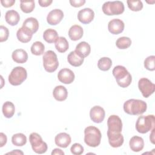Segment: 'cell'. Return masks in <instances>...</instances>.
<instances>
[{
    "instance_id": "1",
    "label": "cell",
    "mask_w": 155,
    "mask_h": 155,
    "mask_svg": "<svg viewBox=\"0 0 155 155\" xmlns=\"http://www.w3.org/2000/svg\"><path fill=\"white\" fill-rule=\"evenodd\" d=\"M107 136L110 145L113 148L120 147L122 145L124 139L121 131L122 122L117 115L110 116L107 120Z\"/></svg>"
},
{
    "instance_id": "2",
    "label": "cell",
    "mask_w": 155,
    "mask_h": 155,
    "mask_svg": "<svg viewBox=\"0 0 155 155\" xmlns=\"http://www.w3.org/2000/svg\"><path fill=\"white\" fill-rule=\"evenodd\" d=\"M147 108V105L142 100L131 99L124 104V111L131 115H139L144 113Z\"/></svg>"
},
{
    "instance_id": "3",
    "label": "cell",
    "mask_w": 155,
    "mask_h": 155,
    "mask_svg": "<svg viewBox=\"0 0 155 155\" xmlns=\"http://www.w3.org/2000/svg\"><path fill=\"white\" fill-rule=\"evenodd\" d=\"M112 73L120 87L126 88L131 84L132 81L131 75L125 67L117 65L114 67Z\"/></svg>"
},
{
    "instance_id": "4",
    "label": "cell",
    "mask_w": 155,
    "mask_h": 155,
    "mask_svg": "<svg viewBox=\"0 0 155 155\" xmlns=\"http://www.w3.org/2000/svg\"><path fill=\"white\" fill-rule=\"evenodd\" d=\"M101 133L99 128L94 126H89L84 130V142L89 147H96L101 140Z\"/></svg>"
},
{
    "instance_id": "5",
    "label": "cell",
    "mask_w": 155,
    "mask_h": 155,
    "mask_svg": "<svg viewBox=\"0 0 155 155\" xmlns=\"http://www.w3.org/2000/svg\"><path fill=\"white\" fill-rule=\"evenodd\" d=\"M155 119L153 114L141 116L138 117L136 123V129L137 132L145 134L154 128Z\"/></svg>"
},
{
    "instance_id": "6",
    "label": "cell",
    "mask_w": 155,
    "mask_h": 155,
    "mask_svg": "<svg viewBox=\"0 0 155 155\" xmlns=\"http://www.w3.org/2000/svg\"><path fill=\"white\" fill-rule=\"evenodd\" d=\"M43 65L46 71L52 73L56 71L59 66L56 54L52 50H48L43 55Z\"/></svg>"
},
{
    "instance_id": "7",
    "label": "cell",
    "mask_w": 155,
    "mask_h": 155,
    "mask_svg": "<svg viewBox=\"0 0 155 155\" xmlns=\"http://www.w3.org/2000/svg\"><path fill=\"white\" fill-rule=\"evenodd\" d=\"M102 9L107 15H119L124 12V5L120 1H107L102 5Z\"/></svg>"
},
{
    "instance_id": "8",
    "label": "cell",
    "mask_w": 155,
    "mask_h": 155,
    "mask_svg": "<svg viewBox=\"0 0 155 155\" xmlns=\"http://www.w3.org/2000/svg\"><path fill=\"white\" fill-rule=\"evenodd\" d=\"M27 77L26 70L22 67H15L8 76V81L12 85H21Z\"/></svg>"
},
{
    "instance_id": "9",
    "label": "cell",
    "mask_w": 155,
    "mask_h": 155,
    "mask_svg": "<svg viewBox=\"0 0 155 155\" xmlns=\"http://www.w3.org/2000/svg\"><path fill=\"white\" fill-rule=\"evenodd\" d=\"M31 148L36 153L43 154L47 150V143L42 140L41 136L37 133H32L29 136Z\"/></svg>"
},
{
    "instance_id": "10",
    "label": "cell",
    "mask_w": 155,
    "mask_h": 155,
    "mask_svg": "<svg viewBox=\"0 0 155 155\" xmlns=\"http://www.w3.org/2000/svg\"><path fill=\"white\" fill-rule=\"evenodd\" d=\"M138 87L142 96L144 97H148L151 95L155 90V85L147 78H143L138 82Z\"/></svg>"
},
{
    "instance_id": "11",
    "label": "cell",
    "mask_w": 155,
    "mask_h": 155,
    "mask_svg": "<svg viewBox=\"0 0 155 155\" xmlns=\"http://www.w3.org/2000/svg\"><path fill=\"white\" fill-rule=\"evenodd\" d=\"M105 110L100 106L96 105L92 107L90 111V116L92 121L95 123H101L105 118Z\"/></svg>"
},
{
    "instance_id": "12",
    "label": "cell",
    "mask_w": 155,
    "mask_h": 155,
    "mask_svg": "<svg viewBox=\"0 0 155 155\" xmlns=\"http://www.w3.org/2000/svg\"><path fill=\"white\" fill-rule=\"evenodd\" d=\"M94 11L90 8H85L79 11L78 13V18L79 21L84 24L90 23L94 19Z\"/></svg>"
},
{
    "instance_id": "13",
    "label": "cell",
    "mask_w": 155,
    "mask_h": 155,
    "mask_svg": "<svg viewBox=\"0 0 155 155\" xmlns=\"http://www.w3.org/2000/svg\"><path fill=\"white\" fill-rule=\"evenodd\" d=\"M58 78L60 82L65 84H70L74 80V74L72 70L69 68L61 69L58 74Z\"/></svg>"
},
{
    "instance_id": "14",
    "label": "cell",
    "mask_w": 155,
    "mask_h": 155,
    "mask_svg": "<svg viewBox=\"0 0 155 155\" xmlns=\"http://www.w3.org/2000/svg\"><path fill=\"white\" fill-rule=\"evenodd\" d=\"M64 17V13L60 9H54L50 11L47 16V21L48 24L51 25H55L58 24Z\"/></svg>"
},
{
    "instance_id": "15",
    "label": "cell",
    "mask_w": 155,
    "mask_h": 155,
    "mask_svg": "<svg viewBox=\"0 0 155 155\" xmlns=\"http://www.w3.org/2000/svg\"><path fill=\"white\" fill-rule=\"evenodd\" d=\"M124 23L119 19H111L108 24V31L113 35H118L122 33L124 29Z\"/></svg>"
},
{
    "instance_id": "16",
    "label": "cell",
    "mask_w": 155,
    "mask_h": 155,
    "mask_svg": "<svg viewBox=\"0 0 155 155\" xmlns=\"http://www.w3.org/2000/svg\"><path fill=\"white\" fill-rule=\"evenodd\" d=\"M71 141L70 136L66 133H60L54 138L56 145L61 148H67L70 144Z\"/></svg>"
},
{
    "instance_id": "17",
    "label": "cell",
    "mask_w": 155,
    "mask_h": 155,
    "mask_svg": "<svg viewBox=\"0 0 155 155\" xmlns=\"http://www.w3.org/2000/svg\"><path fill=\"white\" fill-rule=\"evenodd\" d=\"M129 145L133 151L139 152L142 150L144 147L143 139L137 136H133L130 140Z\"/></svg>"
},
{
    "instance_id": "18",
    "label": "cell",
    "mask_w": 155,
    "mask_h": 155,
    "mask_svg": "<svg viewBox=\"0 0 155 155\" xmlns=\"http://www.w3.org/2000/svg\"><path fill=\"white\" fill-rule=\"evenodd\" d=\"M33 35V34L31 31L24 27L19 28L16 33L18 39L23 43L28 42L31 39Z\"/></svg>"
},
{
    "instance_id": "19",
    "label": "cell",
    "mask_w": 155,
    "mask_h": 155,
    "mask_svg": "<svg viewBox=\"0 0 155 155\" xmlns=\"http://www.w3.org/2000/svg\"><path fill=\"white\" fill-rule=\"evenodd\" d=\"M13 60L18 64L25 63L28 59V54L23 49H16L13 51L12 54Z\"/></svg>"
},
{
    "instance_id": "20",
    "label": "cell",
    "mask_w": 155,
    "mask_h": 155,
    "mask_svg": "<svg viewBox=\"0 0 155 155\" xmlns=\"http://www.w3.org/2000/svg\"><path fill=\"white\" fill-rule=\"evenodd\" d=\"M84 33L83 28L79 25H74L70 27L68 31V36L71 40L76 41L80 39Z\"/></svg>"
},
{
    "instance_id": "21",
    "label": "cell",
    "mask_w": 155,
    "mask_h": 155,
    "mask_svg": "<svg viewBox=\"0 0 155 155\" xmlns=\"http://www.w3.org/2000/svg\"><path fill=\"white\" fill-rule=\"evenodd\" d=\"M53 95L54 98L58 101H65L68 96V92L66 88L62 85L56 86L53 91Z\"/></svg>"
},
{
    "instance_id": "22",
    "label": "cell",
    "mask_w": 155,
    "mask_h": 155,
    "mask_svg": "<svg viewBox=\"0 0 155 155\" xmlns=\"http://www.w3.org/2000/svg\"><path fill=\"white\" fill-rule=\"evenodd\" d=\"M68 63L74 67H79L82 64L84 58L77 53L75 50L71 51L67 57Z\"/></svg>"
},
{
    "instance_id": "23",
    "label": "cell",
    "mask_w": 155,
    "mask_h": 155,
    "mask_svg": "<svg viewBox=\"0 0 155 155\" xmlns=\"http://www.w3.org/2000/svg\"><path fill=\"white\" fill-rule=\"evenodd\" d=\"M5 19L8 24L14 26L19 22L20 16L18 12L14 10H10L5 13Z\"/></svg>"
},
{
    "instance_id": "24",
    "label": "cell",
    "mask_w": 155,
    "mask_h": 155,
    "mask_svg": "<svg viewBox=\"0 0 155 155\" xmlns=\"http://www.w3.org/2000/svg\"><path fill=\"white\" fill-rule=\"evenodd\" d=\"M31 31L33 34L36 33L39 28V22L38 20L33 17L27 18L23 22L22 26Z\"/></svg>"
},
{
    "instance_id": "25",
    "label": "cell",
    "mask_w": 155,
    "mask_h": 155,
    "mask_svg": "<svg viewBox=\"0 0 155 155\" xmlns=\"http://www.w3.org/2000/svg\"><path fill=\"white\" fill-rule=\"evenodd\" d=\"M75 51L84 58L88 56L91 51V47L87 42L82 41L79 42L76 47Z\"/></svg>"
},
{
    "instance_id": "26",
    "label": "cell",
    "mask_w": 155,
    "mask_h": 155,
    "mask_svg": "<svg viewBox=\"0 0 155 155\" xmlns=\"http://www.w3.org/2000/svg\"><path fill=\"white\" fill-rule=\"evenodd\" d=\"M2 111L4 116L5 117L11 118L14 115L15 112V105L12 102H5L2 105Z\"/></svg>"
},
{
    "instance_id": "27",
    "label": "cell",
    "mask_w": 155,
    "mask_h": 155,
    "mask_svg": "<svg viewBox=\"0 0 155 155\" xmlns=\"http://www.w3.org/2000/svg\"><path fill=\"white\" fill-rule=\"evenodd\" d=\"M44 39L48 43H53L58 39V34L57 31L52 28L47 29L43 33Z\"/></svg>"
},
{
    "instance_id": "28",
    "label": "cell",
    "mask_w": 155,
    "mask_h": 155,
    "mask_svg": "<svg viewBox=\"0 0 155 155\" xmlns=\"http://www.w3.org/2000/svg\"><path fill=\"white\" fill-rule=\"evenodd\" d=\"M68 42L65 37H59L55 42V48L60 53L65 52L68 49Z\"/></svg>"
},
{
    "instance_id": "29",
    "label": "cell",
    "mask_w": 155,
    "mask_h": 155,
    "mask_svg": "<svg viewBox=\"0 0 155 155\" xmlns=\"http://www.w3.org/2000/svg\"><path fill=\"white\" fill-rule=\"evenodd\" d=\"M12 143L18 147H22L27 143V137L23 133H16L12 137Z\"/></svg>"
},
{
    "instance_id": "30",
    "label": "cell",
    "mask_w": 155,
    "mask_h": 155,
    "mask_svg": "<svg viewBox=\"0 0 155 155\" xmlns=\"http://www.w3.org/2000/svg\"><path fill=\"white\" fill-rule=\"evenodd\" d=\"M112 65V61L108 57L101 58L97 62L98 68L102 71H108Z\"/></svg>"
},
{
    "instance_id": "31",
    "label": "cell",
    "mask_w": 155,
    "mask_h": 155,
    "mask_svg": "<svg viewBox=\"0 0 155 155\" xmlns=\"http://www.w3.org/2000/svg\"><path fill=\"white\" fill-rule=\"evenodd\" d=\"M35 7V4L34 1H21L20 8L21 10L25 13H31Z\"/></svg>"
},
{
    "instance_id": "32",
    "label": "cell",
    "mask_w": 155,
    "mask_h": 155,
    "mask_svg": "<svg viewBox=\"0 0 155 155\" xmlns=\"http://www.w3.org/2000/svg\"><path fill=\"white\" fill-rule=\"evenodd\" d=\"M44 50L45 46L44 44L40 41L35 42L31 47V53L36 56H40L44 52Z\"/></svg>"
},
{
    "instance_id": "33",
    "label": "cell",
    "mask_w": 155,
    "mask_h": 155,
    "mask_svg": "<svg viewBox=\"0 0 155 155\" xmlns=\"http://www.w3.org/2000/svg\"><path fill=\"white\" fill-rule=\"evenodd\" d=\"M131 44V40L130 38L122 36L118 38L116 42V45L119 49H126Z\"/></svg>"
},
{
    "instance_id": "34",
    "label": "cell",
    "mask_w": 155,
    "mask_h": 155,
    "mask_svg": "<svg viewBox=\"0 0 155 155\" xmlns=\"http://www.w3.org/2000/svg\"><path fill=\"white\" fill-rule=\"evenodd\" d=\"M128 8L134 12H138L142 9L143 8V4L141 1L139 0H128L127 1Z\"/></svg>"
},
{
    "instance_id": "35",
    "label": "cell",
    "mask_w": 155,
    "mask_h": 155,
    "mask_svg": "<svg viewBox=\"0 0 155 155\" xmlns=\"http://www.w3.org/2000/svg\"><path fill=\"white\" fill-rule=\"evenodd\" d=\"M155 56L151 55L148 56L144 61V67L146 69L150 71H154L155 70Z\"/></svg>"
},
{
    "instance_id": "36",
    "label": "cell",
    "mask_w": 155,
    "mask_h": 155,
    "mask_svg": "<svg viewBox=\"0 0 155 155\" xmlns=\"http://www.w3.org/2000/svg\"><path fill=\"white\" fill-rule=\"evenodd\" d=\"M70 151L73 154L80 155L83 153L84 150V147L80 143H75L71 147Z\"/></svg>"
},
{
    "instance_id": "37",
    "label": "cell",
    "mask_w": 155,
    "mask_h": 155,
    "mask_svg": "<svg viewBox=\"0 0 155 155\" xmlns=\"http://www.w3.org/2000/svg\"><path fill=\"white\" fill-rule=\"evenodd\" d=\"M9 36L8 29L3 25L0 26V42H4L7 40Z\"/></svg>"
},
{
    "instance_id": "38",
    "label": "cell",
    "mask_w": 155,
    "mask_h": 155,
    "mask_svg": "<svg viewBox=\"0 0 155 155\" xmlns=\"http://www.w3.org/2000/svg\"><path fill=\"white\" fill-rule=\"evenodd\" d=\"M70 4L74 7H79L85 3V0H70Z\"/></svg>"
},
{
    "instance_id": "39",
    "label": "cell",
    "mask_w": 155,
    "mask_h": 155,
    "mask_svg": "<svg viewBox=\"0 0 155 155\" xmlns=\"http://www.w3.org/2000/svg\"><path fill=\"white\" fill-rule=\"evenodd\" d=\"M15 2V0H2L1 1V3L3 7H12Z\"/></svg>"
},
{
    "instance_id": "40",
    "label": "cell",
    "mask_w": 155,
    "mask_h": 155,
    "mask_svg": "<svg viewBox=\"0 0 155 155\" xmlns=\"http://www.w3.org/2000/svg\"><path fill=\"white\" fill-rule=\"evenodd\" d=\"M7 138L6 135L3 133H0V147H2L4 145H5V143H7Z\"/></svg>"
},
{
    "instance_id": "41",
    "label": "cell",
    "mask_w": 155,
    "mask_h": 155,
    "mask_svg": "<svg viewBox=\"0 0 155 155\" xmlns=\"http://www.w3.org/2000/svg\"><path fill=\"white\" fill-rule=\"evenodd\" d=\"M52 0H39L38 3L41 7H48L52 3Z\"/></svg>"
},
{
    "instance_id": "42",
    "label": "cell",
    "mask_w": 155,
    "mask_h": 155,
    "mask_svg": "<svg viewBox=\"0 0 155 155\" xmlns=\"http://www.w3.org/2000/svg\"><path fill=\"white\" fill-rule=\"evenodd\" d=\"M51 154L54 155V154H58V155H64V152L63 151H62L61 149L59 148H54L52 152H51Z\"/></svg>"
},
{
    "instance_id": "43",
    "label": "cell",
    "mask_w": 155,
    "mask_h": 155,
    "mask_svg": "<svg viewBox=\"0 0 155 155\" xmlns=\"http://www.w3.org/2000/svg\"><path fill=\"white\" fill-rule=\"evenodd\" d=\"M7 154H23V152L20 151L19 150H15L12 152H9Z\"/></svg>"
},
{
    "instance_id": "44",
    "label": "cell",
    "mask_w": 155,
    "mask_h": 155,
    "mask_svg": "<svg viewBox=\"0 0 155 155\" xmlns=\"http://www.w3.org/2000/svg\"><path fill=\"white\" fill-rule=\"evenodd\" d=\"M154 128L152 129V133H151V136H150V139L151 140V141L153 143H154V136H153L154 135Z\"/></svg>"
}]
</instances>
